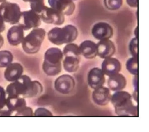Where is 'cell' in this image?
Returning <instances> with one entry per match:
<instances>
[{
    "label": "cell",
    "instance_id": "cell-9",
    "mask_svg": "<svg viewBox=\"0 0 149 132\" xmlns=\"http://www.w3.org/2000/svg\"><path fill=\"white\" fill-rule=\"evenodd\" d=\"M75 84V80L72 76L62 74L55 80L54 87L58 92L62 94H68L74 90Z\"/></svg>",
    "mask_w": 149,
    "mask_h": 132
},
{
    "label": "cell",
    "instance_id": "cell-23",
    "mask_svg": "<svg viewBox=\"0 0 149 132\" xmlns=\"http://www.w3.org/2000/svg\"><path fill=\"white\" fill-rule=\"evenodd\" d=\"M13 56L12 52L8 50L0 51V68L6 67L12 62Z\"/></svg>",
    "mask_w": 149,
    "mask_h": 132
},
{
    "label": "cell",
    "instance_id": "cell-14",
    "mask_svg": "<svg viewBox=\"0 0 149 132\" xmlns=\"http://www.w3.org/2000/svg\"><path fill=\"white\" fill-rule=\"evenodd\" d=\"M97 55L102 59L112 57L116 51L114 43L109 39L100 40L97 44Z\"/></svg>",
    "mask_w": 149,
    "mask_h": 132
},
{
    "label": "cell",
    "instance_id": "cell-35",
    "mask_svg": "<svg viewBox=\"0 0 149 132\" xmlns=\"http://www.w3.org/2000/svg\"><path fill=\"white\" fill-rule=\"evenodd\" d=\"M133 97L134 98V99L136 101V102H138V91H134L133 94Z\"/></svg>",
    "mask_w": 149,
    "mask_h": 132
},
{
    "label": "cell",
    "instance_id": "cell-34",
    "mask_svg": "<svg viewBox=\"0 0 149 132\" xmlns=\"http://www.w3.org/2000/svg\"><path fill=\"white\" fill-rule=\"evenodd\" d=\"M5 22L2 17V16L0 15V33L4 31L5 30Z\"/></svg>",
    "mask_w": 149,
    "mask_h": 132
},
{
    "label": "cell",
    "instance_id": "cell-10",
    "mask_svg": "<svg viewBox=\"0 0 149 132\" xmlns=\"http://www.w3.org/2000/svg\"><path fill=\"white\" fill-rule=\"evenodd\" d=\"M91 34L98 40L110 39L113 37V30L108 23L100 22L93 25L91 28Z\"/></svg>",
    "mask_w": 149,
    "mask_h": 132
},
{
    "label": "cell",
    "instance_id": "cell-2",
    "mask_svg": "<svg viewBox=\"0 0 149 132\" xmlns=\"http://www.w3.org/2000/svg\"><path fill=\"white\" fill-rule=\"evenodd\" d=\"M132 95L125 91H115L110 101L114 106L115 113L119 116H137L138 106L133 105Z\"/></svg>",
    "mask_w": 149,
    "mask_h": 132
},
{
    "label": "cell",
    "instance_id": "cell-33",
    "mask_svg": "<svg viewBox=\"0 0 149 132\" xmlns=\"http://www.w3.org/2000/svg\"><path fill=\"white\" fill-rule=\"evenodd\" d=\"M133 86L134 91H138V75H135L133 79Z\"/></svg>",
    "mask_w": 149,
    "mask_h": 132
},
{
    "label": "cell",
    "instance_id": "cell-1",
    "mask_svg": "<svg viewBox=\"0 0 149 132\" xmlns=\"http://www.w3.org/2000/svg\"><path fill=\"white\" fill-rule=\"evenodd\" d=\"M5 91L8 96L30 98L40 95L43 91V87L38 81H32L29 76L22 74L18 79L8 84Z\"/></svg>",
    "mask_w": 149,
    "mask_h": 132
},
{
    "label": "cell",
    "instance_id": "cell-7",
    "mask_svg": "<svg viewBox=\"0 0 149 132\" xmlns=\"http://www.w3.org/2000/svg\"><path fill=\"white\" fill-rule=\"evenodd\" d=\"M41 24L40 15L31 9L21 12V16L17 24L26 31L39 27Z\"/></svg>",
    "mask_w": 149,
    "mask_h": 132
},
{
    "label": "cell",
    "instance_id": "cell-31",
    "mask_svg": "<svg viewBox=\"0 0 149 132\" xmlns=\"http://www.w3.org/2000/svg\"><path fill=\"white\" fill-rule=\"evenodd\" d=\"M12 115V113L6 108V109L3 108L0 109V116H9Z\"/></svg>",
    "mask_w": 149,
    "mask_h": 132
},
{
    "label": "cell",
    "instance_id": "cell-37",
    "mask_svg": "<svg viewBox=\"0 0 149 132\" xmlns=\"http://www.w3.org/2000/svg\"><path fill=\"white\" fill-rule=\"evenodd\" d=\"M134 34L135 37H137V38H138V27H137H137H136V28L134 29Z\"/></svg>",
    "mask_w": 149,
    "mask_h": 132
},
{
    "label": "cell",
    "instance_id": "cell-39",
    "mask_svg": "<svg viewBox=\"0 0 149 132\" xmlns=\"http://www.w3.org/2000/svg\"><path fill=\"white\" fill-rule=\"evenodd\" d=\"M7 1V0H0V3H2V2H5V1Z\"/></svg>",
    "mask_w": 149,
    "mask_h": 132
},
{
    "label": "cell",
    "instance_id": "cell-38",
    "mask_svg": "<svg viewBox=\"0 0 149 132\" xmlns=\"http://www.w3.org/2000/svg\"><path fill=\"white\" fill-rule=\"evenodd\" d=\"M42 1V0H23V1L25 2H37V1Z\"/></svg>",
    "mask_w": 149,
    "mask_h": 132
},
{
    "label": "cell",
    "instance_id": "cell-29",
    "mask_svg": "<svg viewBox=\"0 0 149 132\" xmlns=\"http://www.w3.org/2000/svg\"><path fill=\"white\" fill-rule=\"evenodd\" d=\"M15 116H33V109L29 106L24 107L23 109L18 112H16Z\"/></svg>",
    "mask_w": 149,
    "mask_h": 132
},
{
    "label": "cell",
    "instance_id": "cell-30",
    "mask_svg": "<svg viewBox=\"0 0 149 132\" xmlns=\"http://www.w3.org/2000/svg\"><path fill=\"white\" fill-rule=\"evenodd\" d=\"M6 93L5 89L0 86V109L4 108L6 106Z\"/></svg>",
    "mask_w": 149,
    "mask_h": 132
},
{
    "label": "cell",
    "instance_id": "cell-3",
    "mask_svg": "<svg viewBox=\"0 0 149 132\" xmlns=\"http://www.w3.org/2000/svg\"><path fill=\"white\" fill-rule=\"evenodd\" d=\"M77 36V28L72 24H67L63 27H54L47 33L48 40L56 45L73 42Z\"/></svg>",
    "mask_w": 149,
    "mask_h": 132
},
{
    "label": "cell",
    "instance_id": "cell-19",
    "mask_svg": "<svg viewBox=\"0 0 149 132\" xmlns=\"http://www.w3.org/2000/svg\"><path fill=\"white\" fill-rule=\"evenodd\" d=\"M108 88L112 91H117L124 89L127 84V81L125 77L118 73L113 76H109L108 81Z\"/></svg>",
    "mask_w": 149,
    "mask_h": 132
},
{
    "label": "cell",
    "instance_id": "cell-17",
    "mask_svg": "<svg viewBox=\"0 0 149 132\" xmlns=\"http://www.w3.org/2000/svg\"><path fill=\"white\" fill-rule=\"evenodd\" d=\"M23 73V67L18 62L10 63L6 67L4 72V77L9 82H12L18 79Z\"/></svg>",
    "mask_w": 149,
    "mask_h": 132
},
{
    "label": "cell",
    "instance_id": "cell-28",
    "mask_svg": "<svg viewBox=\"0 0 149 132\" xmlns=\"http://www.w3.org/2000/svg\"><path fill=\"white\" fill-rule=\"evenodd\" d=\"M34 116H52V113L47 109L44 108H38L33 113Z\"/></svg>",
    "mask_w": 149,
    "mask_h": 132
},
{
    "label": "cell",
    "instance_id": "cell-26",
    "mask_svg": "<svg viewBox=\"0 0 149 132\" xmlns=\"http://www.w3.org/2000/svg\"><path fill=\"white\" fill-rule=\"evenodd\" d=\"M129 50L130 53L133 57L138 58V38H133L129 42Z\"/></svg>",
    "mask_w": 149,
    "mask_h": 132
},
{
    "label": "cell",
    "instance_id": "cell-6",
    "mask_svg": "<svg viewBox=\"0 0 149 132\" xmlns=\"http://www.w3.org/2000/svg\"><path fill=\"white\" fill-rule=\"evenodd\" d=\"M20 6L15 2L7 1L0 4V15L5 22L12 25L18 24L21 16Z\"/></svg>",
    "mask_w": 149,
    "mask_h": 132
},
{
    "label": "cell",
    "instance_id": "cell-18",
    "mask_svg": "<svg viewBox=\"0 0 149 132\" xmlns=\"http://www.w3.org/2000/svg\"><path fill=\"white\" fill-rule=\"evenodd\" d=\"M79 49L82 55L87 59L95 58L97 56V44L91 40H85L79 46Z\"/></svg>",
    "mask_w": 149,
    "mask_h": 132
},
{
    "label": "cell",
    "instance_id": "cell-20",
    "mask_svg": "<svg viewBox=\"0 0 149 132\" xmlns=\"http://www.w3.org/2000/svg\"><path fill=\"white\" fill-rule=\"evenodd\" d=\"M26 106L25 98L22 97L8 96L6 101V107L13 113L18 112Z\"/></svg>",
    "mask_w": 149,
    "mask_h": 132
},
{
    "label": "cell",
    "instance_id": "cell-5",
    "mask_svg": "<svg viewBox=\"0 0 149 132\" xmlns=\"http://www.w3.org/2000/svg\"><path fill=\"white\" fill-rule=\"evenodd\" d=\"M45 35L46 32L44 28L40 27L33 28L24 37L21 43L23 51L28 54L37 53L44 40Z\"/></svg>",
    "mask_w": 149,
    "mask_h": 132
},
{
    "label": "cell",
    "instance_id": "cell-11",
    "mask_svg": "<svg viewBox=\"0 0 149 132\" xmlns=\"http://www.w3.org/2000/svg\"><path fill=\"white\" fill-rule=\"evenodd\" d=\"M50 7L62 12L65 16L72 15L76 8L72 0H48Z\"/></svg>",
    "mask_w": 149,
    "mask_h": 132
},
{
    "label": "cell",
    "instance_id": "cell-4",
    "mask_svg": "<svg viewBox=\"0 0 149 132\" xmlns=\"http://www.w3.org/2000/svg\"><path fill=\"white\" fill-rule=\"evenodd\" d=\"M63 55L62 51L57 47L48 48L44 53L42 70L48 76H55L62 71V61Z\"/></svg>",
    "mask_w": 149,
    "mask_h": 132
},
{
    "label": "cell",
    "instance_id": "cell-27",
    "mask_svg": "<svg viewBox=\"0 0 149 132\" xmlns=\"http://www.w3.org/2000/svg\"><path fill=\"white\" fill-rule=\"evenodd\" d=\"M30 6L31 10L37 13L38 14H40L45 6L44 3V0L31 2L30 3Z\"/></svg>",
    "mask_w": 149,
    "mask_h": 132
},
{
    "label": "cell",
    "instance_id": "cell-12",
    "mask_svg": "<svg viewBox=\"0 0 149 132\" xmlns=\"http://www.w3.org/2000/svg\"><path fill=\"white\" fill-rule=\"evenodd\" d=\"M105 82V74L101 69L94 67L90 70L87 74V83L92 89L94 90L104 85Z\"/></svg>",
    "mask_w": 149,
    "mask_h": 132
},
{
    "label": "cell",
    "instance_id": "cell-25",
    "mask_svg": "<svg viewBox=\"0 0 149 132\" xmlns=\"http://www.w3.org/2000/svg\"><path fill=\"white\" fill-rule=\"evenodd\" d=\"M123 0H104L105 8L110 10L119 9L122 5Z\"/></svg>",
    "mask_w": 149,
    "mask_h": 132
},
{
    "label": "cell",
    "instance_id": "cell-8",
    "mask_svg": "<svg viewBox=\"0 0 149 132\" xmlns=\"http://www.w3.org/2000/svg\"><path fill=\"white\" fill-rule=\"evenodd\" d=\"M39 15L41 21L47 24L61 26L65 20V16L62 12L46 5Z\"/></svg>",
    "mask_w": 149,
    "mask_h": 132
},
{
    "label": "cell",
    "instance_id": "cell-40",
    "mask_svg": "<svg viewBox=\"0 0 149 132\" xmlns=\"http://www.w3.org/2000/svg\"><path fill=\"white\" fill-rule=\"evenodd\" d=\"M72 1H76V0H72Z\"/></svg>",
    "mask_w": 149,
    "mask_h": 132
},
{
    "label": "cell",
    "instance_id": "cell-15",
    "mask_svg": "<svg viewBox=\"0 0 149 132\" xmlns=\"http://www.w3.org/2000/svg\"><path fill=\"white\" fill-rule=\"evenodd\" d=\"M110 90L108 87L101 86L94 89L92 92V99L98 105L105 106L108 104L111 99Z\"/></svg>",
    "mask_w": 149,
    "mask_h": 132
},
{
    "label": "cell",
    "instance_id": "cell-16",
    "mask_svg": "<svg viewBox=\"0 0 149 132\" xmlns=\"http://www.w3.org/2000/svg\"><path fill=\"white\" fill-rule=\"evenodd\" d=\"M6 37L10 45L17 46L22 43L24 37V30L19 24H15L9 28Z\"/></svg>",
    "mask_w": 149,
    "mask_h": 132
},
{
    "label": "cell",
    "instance_id": "cell-36",
    "mask_svg": "<svg viewBox=\"0 0 149 132\" xmlns=\"http://www.w3.org/2000/svg\"><path fill=\"white\" fill-rule=\"evenodd\" d=\"M4 44V38L3 36L0 34V48L3 46Z\"/></svg>",
    "mask_w": 149,
    "mask_h": 132
},
{
    "label": "cell",
    "instance_id": "cell-22",
    "mask_svg": "<svg viewBox=\"0 0 149 132\" xmlns=\"http://www.w3.org/2000/svg\"><path fill=\"white\" fill-rule=\"evenodd\" d=\"M62 53L64 56H75L80 57L81 55L79 45L73 42L66 44V45L63 47Z\"/></svg>",
    "mask_w": 149,
    "mask_h": 132
},
{
    "label": "cell",
    "instance_id": "cell-32",
    "mask_svg": "<svg viewBox=\"0 0 149 132\" xmlns=\"http://www.w3.org/2000/svg\"><path fill=\"white\" fill-rule=\"evenodd\" d=\"M127 4L132 8L138 7V0H126Z\"/></svg>",
    "mask_w": 149,
    "mask_h": 132
},
{
    "label": "cell",
    "instance_id": "cell-13",
    "mask_svg": "<svg viewBox=\"0 0 149 132\" xmlns=\"http://www.w3.org/2000/svg\"><path fill=\"white\" fill-rule=\"evenodd\" d=\"M101 69L105 75L109 77L119 73L122 65L118 59L112 56L104 59Z\"/></svg>",
    "mask_w": 149,
    "mask_h": 132
},
{
    "label": "cell",
    "instance_id": "cell-24",
    "mask_svg": "<svg viewBox=\"0 0 149 132\" xmlns=\"http://www.w3.org/2000/svg\"><path fill=\"white\" fill-rule=\"evenodd\" d=\"M126 67L130 74L134 76L138 75V58L133 56L130 58L126 61Z\"/></svg>",
    "mask_w": 149,
    "mask_h": 132
},
{
    "label": "cell",
    "instance_id": "cell-21",
    "mask_svg": "<svg viewBox=\"0 0 149 132\" xmlns=\"http://www.w3.org/2000/svg\"><path fill=\"white\" fill-rule=\"evenodd\" d=\"M81 57L75 56H65L63 59V67L69 73L76 72L80 66Z\"/></svg>",
    "mask_w": 149,
    "mask_h": 132
}]
</instances>
